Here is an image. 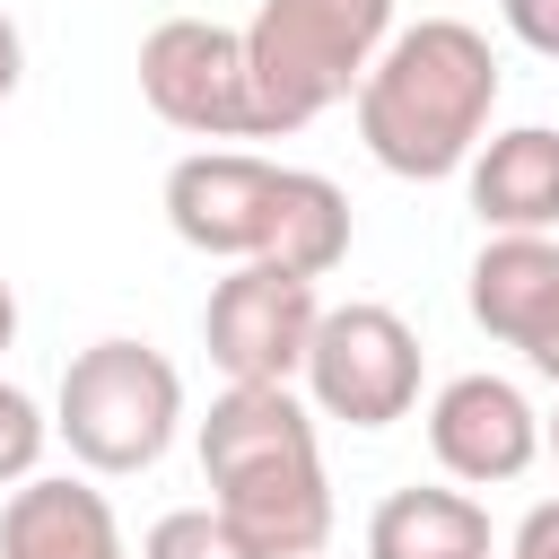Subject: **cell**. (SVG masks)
<instances>
[{"label":"cell","mask_w":559,"mask_h":559,"mask_svg":"<svg viewBox=\"0 0 559 559\" xmlns=\"http://www.w3.org/2000/svg\"><path fill=\"white\" fill-rule=\"evenodd\" d=\"M314 323H323L314 280H297L280 262H236L201 306V349L227 384H288V376H306Z\"/></svg>","instance_id":"ba28073f"},{"label":"cell","mask_w":559,"mask_h":559,"mask_svg":"<svg viewBox=\"0 0 559 559\" xmlns=\"http://www.w3.org/2000/svg\"><path fill=\"white\" fill-rule=\"evenodd\" d=\"M428 454L445 463V480H472V489L524 480L542 454V411L507 376H454L428 402Z\"/></svg>","instance_id":"9c48e42d"},{"label":"cell","mask_w":559,"mask_h":559,"mask_svg":"<svg viewBox=\"0 0 559 559\" xmlns=\"http://www.w3.org/2000/svg\"><path fill=\"white\" fill-rule=\"evenodd\" d=\"M542 454H550V463H559V411H550V419H542Z\"/></svg>","instance_id":"44dd1931"},{"label":"cell","mask_w":559,"mask_h":559,"mask_svg":"<svg viewBox=\"0 0 559 559\" xmlns=\"http://www.w3.org/2000/svg\"><path fill=\"white\" fill-rule=\"evenodd\" d=\"M0 559H131L105 489L87 480H26L0 507Z\"/></svg>","instance_id":"7c38bea8"},{"label":"cell","mask_w":559,"mask_h":559,"mask_svg":"<svg viewBox=\"0 0 559 559\" xmlns=\"http://www.w3.org/2000/svg\"><path fill=\"white\" fill-rule=\"evenodd\" d=\"M183 428V376L166 349L148 341H87L61 367L52 393V437L87 463V472H148Z\"/></svg>","instance_id":"5b68a950"},{"label":"cell","mask_w":559,"mask_h":559,"mask_svg":"<svg viewBox=\"0 0 559 559\" xmlns=\"http://www.w3.org/2000/svg\"><path fill=\"white\" fill-rule=\"evenodd\" d=\"M140 559H262V550H253L218 507H175V515H157V524H148Z\"/></svg>","instance_id":"5bb4252c"},{"label":"cell","mask_w":559,"mask_h":559,"mask_svg":"<svg viewBox=\"0 0 559 559\" xmlns=\"http://www.w3.org/2000/svg\"><path fill=\"white\" fill-rule=\"evenodd\" d=\"M463 175H472V210L489 236H550L559 227V131L550 122L489 131Z\"/></svg>","instance_id":"30bf717a"},{"label":"cell","mask_w":559,"mask_h":559,"mask_svg":"<svg viewBox=\"0 0 559 559\" xmlns=\"http://www.w3.org/2000/svg\"><path fill=\"white\" fill-rule=\"evenodd\" d=\"M17 79H26V35H17L9 17H0V105L17 96Z\"/></svg>","instance_id":"ac0fdd59"},{"label":"cell","mask_w":559,"mask_h":559,"mask_svg":"<svg viewBox=\"0 0 559 559\" xmlns=\"http://www.w3.org/2000/svg\"><path fill=\"white\" fill-rule=\"evenodd\" d=\"M306 402L349 428H393L419 402V332L393 306H332L306 349Z\"/></svg>","instance_id":"52a82bcc"},{"label":"cell","mask_w":559,"mask_h":559,"mask_svg":"<svg viewBox=\"0 0 559 559\" xmlns=\"http://www.w3.org/2000/svg\"><path fill=\"white\" fill-rule=\"evenodd\" d=\"M507 559H559V498H542V507H533V515L515 524Z\"/></svg>","instance_id":"e0dca14e"},{"label":"cell","mask_w":559,"mask_h":559,"mask_svg":"<svg viewBox=\"0 0 559 559\" xmlns=\"http://www.w3.org/2000/svg\"><path fill=\"white\" fill-rule=\"evenodd\" d=\"M472 323L507 349H533L559 323V245L550 236H489L472 253Z\"/></svg>","instance_id":"8fae6325"},{"label":"cell","mask_w":559,"mask_h":559,"mask_svg":"<svg viewBox=\"0 0 559 559\" xmlns=\"http://www.w3.org/2000/svg\"><path fill=\"white\" fill-rule=\"evenodd\" d=\"M140 96L157 122L192 131V140H262L253 114V70H245V35L218 17H166L140 35Z\"/></svg>","instance_id":"8992f818"},{"label":"cell","mask_w":559,"mask_h":559,"mask_svg":"<svg viewBox=\"0 0 559 559\" xmlns=\"http://www.w3.org/2000/svg\"><path fill=\"white\" fill-rule=\"evenodd\" d=\"M498 17H507L515 44H533V52L559 61V0H498Z\"/></svg>","instance_id":"2e32d148"},{"label":"cell","mask_w":559,"mask_h":559,"mask_svg":"<svg viewBox=\"0 0 559 559\" xmlns=\"http://www.w3.org/2000/svg\"><path fill=\"white\" fill-rule=\"evenodd\" d=\"M384 44H393V0H262L245 26L262 140L306 131L314 114L358 96Z\"/></svg>","instance_id":"277c9868"},{"label":"cell","mask_w":559,"mask_h":559,"mask_svg":"<svg viewBox=\"0 0 559 559\" xmlns=\"http://www.w3.org/2000/svg\"><path fill=\"white\" fill-rule=\"evenodd\" d=\"M367 559H489V515L463 489H393L367 515Z\"/></svg>","instance_id":"4fadbf2b"},{"label":"cell","mask_w":559,"mask_h":559,"mask_svg":"<svg viewBox=\"0 0 559 559\" xmlns=\"http://www.w3.org/2000/svg\"><path fill=\"white\" fill-rule=\"evenodd\" d=\"M9 341H17V288L0 280V349H9Z\"/></svg>","instance_id":"ffe728a7"},{"label":"cell","mask_w":559,"mask_h":559,"mask_svg":"<svg viewBox=\"0 0 559 559\" xmlns=\"http://www.w3.org/2000/svg\"><path fill=\"white\" fill-rule=\"evenodd\" d=\"M166 227L218 262H280L332 280L349 262V192L314 166H271L253 148H192L166 175Z\"/></svg>","instance_id":"6da1fadb"},{"label":"cell","mask_w":559,"mask_h":559,"mask_svg":"<svg viewBox=\"0 0 559 559\" xmlns=\"http://www.w3.org/2000/svg\"><path fill=\"white\" fill-rule=\"evenodd\" d=\"M489 114H498V52L463 17L402 26L376 52L367 87H358V140L402 183L463 175L480 157V140H489Z\"/></svg>","instance_id":"7a4b0ae2"},{"label":"cell","mask_w":559,"mask_h":559,"mask_svg":"<svg viewBox=\"0 0 559 559\" xmlns=\"http://www.w3.org/2000/svg\"><path fill=\"white\" fill-rule=\"evenodd\" d=\"M44 445H52V419L35 411V393L0 384V489H26L35 463H44Z\"/></svg>","instance_id":"9a60e30c"},{"label":"cell","mask_w":559,"mask_h":559,"mask_svg":"<svg viewBox=\"0 0 559 559\" xmlns=\"http://www.w3.org/2000/svg\"><path fill=\"white\" fill-rule=\"evenodd\" d=\"M524 367H533V376H542V384H559V323H550V332H542V341H533V349H524Z\"/></svg>","instance_id":"d6986e66"},{"label":"cell","mask_w":559,"mask_h":559,"mask_svg":"<svg viewBox=\"0 0 559 559\" xmlns=\"http://www.w3.org/2000/svg\"><path fill=\"white\" fill-rule=\"evenodd\" d=\"M210 507L262 559H314L332 542V480L314 445V411L288 384H227L201 419Z\"/></svg>","instance_id":"3957f363"}]
</instances>
